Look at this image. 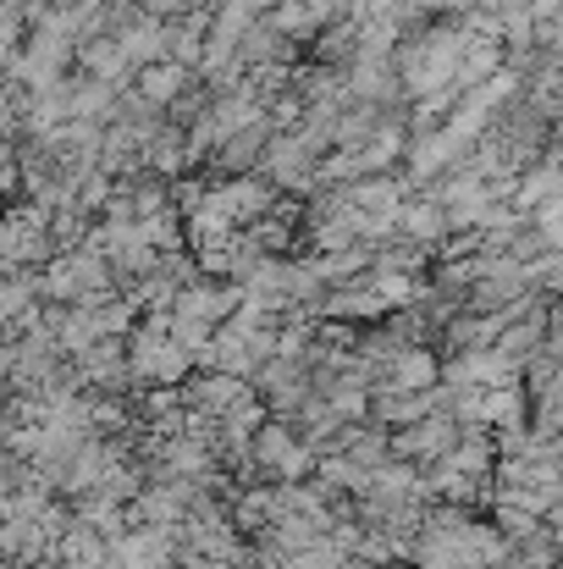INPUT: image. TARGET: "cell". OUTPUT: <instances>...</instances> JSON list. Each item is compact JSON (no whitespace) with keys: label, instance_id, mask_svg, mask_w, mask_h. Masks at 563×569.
<instances>
[{"label":"cell","instance_id":"6da1fadb","mask_svg":"<svg viewBox=\"0 0 563 569\" xmlns=\"http://www.w3.org/2000/svg\"><path fill=\"white\" fill-rule=\"evenodd\" d=\"M381 387H392V392H436L442 387V355L431 343H403L381 366Z\"/></svg>","mask_w":563,"mask_h":569}]
</instances>
